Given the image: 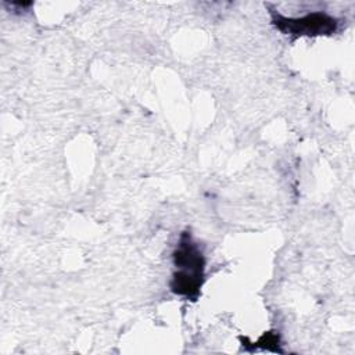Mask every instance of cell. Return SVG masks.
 I'll list each match as a JSON object with an SVG mask.
<instances>
[{"instance_id": "6da1fadb", "label": "cell", "mask_w": 355, "mask_h": 355, "mask_svg": "<svg viewBox=\"0 0 355 355\" xmlns=\"http://www.w3.org/2000/svg\"><path fill=\"white\" fill-rule=\"evenodd\" d=\"M173 262L179 270L173 275L171 288L175 294L196 300L204 280V257L197 243L189 233L180 236L179 244L173 252Z\"/></svg>"}, {"instance_id": "7a4b0ae2", "label": "cell", "mask_w": 355, "mask_h": 355, "mask_svg": "<svg viewBox=\"0 0 355 355\" xmlns=\"http://www.w3.org/2000/svg\"><path fill=\"white\" fill-rule=\"evenodd\" d=\"M272 22L287 35H330L337 29L338 21L324 12H311L300 18H287L272 12Z\"/></svg>"}]
</instances>
